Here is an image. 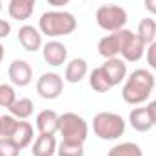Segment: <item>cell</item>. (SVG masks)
<instances>
[{
    "label": "cell",
    "mask_w": 156,
    "mask_h": 156,
    "mask_svg": "<svg viewBox=\"0 0 156 156\" xmlns=\"http://www.w3.org/2000/svg\"><path fill=\"white\" fill-rule=\"evenodd\" d=\"M144 5L151 15H156V0H144Z\"/></svg>",
    "instance_id": "cell-29"
},
{
    "label": "cell",
    "mask_w": 156,
    "mask_h": 156,
    "mask_svg": "<svg viewBox=\"0 0 156 156\" xmlns=\"http://www.w3.org/2000/svg\"><path fill=\"white\" fill-rule=\"evenodd\" d=\"M0 11H2V0H0Z\"/></svg>",
    "instance_id": "cell-33"
},
{
    "label": "cell",
    "mask_w": 156,
    "mask_h": 156,
    "mask_svg": "<svg viewBox=\"0 0 156 156\" xmlns=\"http://www.w3.org/2000/svg\"><path fill=\"white\" fill-rule=\"evenodd\" d=\"M58 125H60V115H56L51 109H44L37 115V129L40 134L55 136L58 133Z\"/></svg>",
    "instance_id": "cell-11"
},
{
    "label": "cell",
    "mask_w": 156,
    "mask_h": 156,
    "mask_svg": "<svg viewBox=\"0 0 156 156\" xmlns=\"http://www.w3.org/2000/svg\"><path fill=\"white\" fill-rule=\"evenodd\" d=\"M89 85L96 91V93H107L109 89H113L111 85V80L107 76V73L104 71V67H94L91 73H89Z\"/></svg>",
    "instance_id": "cell-19"
},
{
    "label": "cell",
    "mask_w": 156,
    "mask_h": 156,
    "mask_svg": "<svg viewBox=\"0 0 156 156\" xmlns=\"http://www.w3.org/2000/svg\"><path fill=\"white\" fill-rule=\"evenodd\" d=\"M64 91V78L58 73H44L37 80V93L44 100H56Z\"/></svg>",
    "instance_id": "cell-7"
},
{
    "label": "cell",
    "mask_w": 156,
    "mask_h": 156,
    "mask_svg": "<svg viewBox=\"0 0 156 156\" xmlns=\"http://www.w3.org/2000/svg\"><path fill=\"white\" fill-rule=\"evenodd\" d=\"M9 33H11V24H9L7 20H2V18H0V40L7 38Z\"/></svg>",
    "instance_id": "cell-28"
},
{
    "label": "cell",
    "mask_w": 156,
    "mask_h": 156,
    "mask_svg": "<svg viewBox=\"0 0 156 156\" xmlns=\"http://www.w3.org/2000/svg\"><path fill=\"white\" fill-rule=\"evenodd\" d=\"M4 55H5V49H4V45L0 44V64H2V60H4Z\"/></svg>",
    "instance_id": "cell-32"
},
{
    "label": "cell",
    "mask_w": 156,
    "mask_h": 156,
    "mask_svg": "<svg viewBox=\"0 0 156 156\" xmlns=\"http://www.w3.org/2000/svg\"><path fill=\"white\" fill-rule=\"evenodd\" d=\"M56 149H58V144H56L55 136L40 134L35 140V144H33L31 153H33V156H53L56 153Z\"/></svg>",
    "instance_id": "cell-18"
},
{
    "label": "cell",
    "mask_w": 156,
    "mask_h": 156,
    "mask_svg": "<svg viewBox=\"0 0 156 156\" xmlns=\"http://www.w3.org/2000/svg\"><path fill=\"white\" fill-rule=\"evenodd\" d=\"M58 133H60L62 140H66V142L85 144L87 134H89V127H87V122L80 115H76V113H64V115H60Z\"/></svg>",
    "instance_id": "cell-4"
},
{
    "label": "cell",
    "mask_w": 156,
    "mask_h": 156,
    "mask_svg": "<svg viewBox=\"0 0 156 156\" xmlns=\"http://www.w3.org/2000/svg\"><path fill=\"white\" fill-rule=\"evenodd\" d=\"M154 76L147 69H136L125 78L123 89H122V98L123 102L131 105H140L149 100L153 89H154Z\"/></svg>",
    "instance_id": "cell-1"
},
{
    "label": "cell",
    "mask_w": 156,
    "mask_h": 156,
    "mask_svg": "<svg viewBox=\"0 0 156 156\" xmlns=\"http://www.w3.org/2000/svg\"><path fill=\"white\" fill-rule=\"evenodd\" d=\"M18 122L20 120L15 118L13 115H2L0 116V138H11Z\"/></svg>",
    "instance_id": "cell-23"
},
{
    "label": "cell",
    "mask_w": 156,
    "mask_h": 156,
    "mask_svg": "<svg viewBox=\"0 0 156 156\" xmlns=\"http://www.w3.org/2000/svg\"><path fill=\"white\" fill-rule=\"evenodd\" d=\"M147 109H149V113H151V116L154 120V125H156V100H153V102L147 105Z\"/></svg>",
    "instance_id": "cell-31"
},
{
    "label": "cell",
    "mask_w": 156,
    "mask_h": 156,
    "mask_svg": "<svg viewBox=\"0 0 156 156\" xmlns=\"http://www.w3.org/2000/svg\"><path fill=\"white\" fill-rule=\"evenodd\" d=\"M145 45L153 44L156 38V22L153 18H142L138 24V33H136Z\"/></svg>",
    "instance_id": "cell-22"
},
{
    "label": "cell",
    "mask_w": 156,
    "mask_h": 156,
    "mask_svg": "<svg viewBox=\"0 0 156 156\" xmlns=\"http://www.w3.org/2000/svg\"><path fill=\"white\" fill-rule=\"evenodd\" d=\"M87 73H89L87 62H85L83 58H73V60L67 62V66H66L64 80L69 82V83H78V82H82L83 78L87 76Z\"/></svg>",
    "instance_id": "cell-14"
},
{
    "label": "cell",
    "mask_w": 156,
    "mask_h": 156,
    "mask_svg": "<svg viewBox=\"0 0 156 156\" xmlns=\"http://www.w3.org/2000/svg\"><path fill=\"white\" fill-rule=\"evenodd\" d=\"M15 102H16L15 87H13V85H9V83H0V107L9 109Z\"/></svg>",
    "instance_id": "cell-25"
},
{
    "label": "cell",
    "mask_w": 156,
    "mask_h": 156,
    "mask_svg": "<svg viewBox=\"0 0 156 156\" xmlns=\"http://www.w3.org/2000/svg\"><path fill=\"white\" fill-rule=\"evenodd\" d=\"M37 0H9L7 11L13 20H27L33 15Z\"/></svg>",
    "instance_id": "cell-15"
},
{
    "label": "cell",
    "mask_w": 156,
    "mask_h": 156,
    "mask_svg": "<svg viewBox=\"0 0 156 156\" xmlns=\"http://www.w3.org/2000/svg\"><path fill=\"white\" fill-rule=\"evenodd\" d=\"M76 18L73 13L69 11H60V9H53V11H45L38 20V29L42 35H47L51 38H58V37H67L76 29Z\"/></svg>",
    "instance_id": "cell-2"
},
{
    "label": "cell",
    "mask_w": 156,
    "mask_h": 156,
    "mask_svg": "<svg viewBox=\"0 0 156 156\" xmlns=\"http://www.w3.org/2000/svg\"><path fill=\"white\" fill-rule=\"evenodd\" d=\"M7 75L13 85L16 87H27L33 82V69L26 60H13L9 64Z\"/></svg>",
    "instance_id": "cell-8"
},
{
    "label": "cell",
    "mask_w": 156,
    "mask_h": 156,
    "mask_svg": "<svg viewBox=\"0 0 156 156\" xmlns=\"http://www.w3.org/2000/svg\"><path fill=\"white\" fill-rule=\"evenodd\" d=\"M107 156H144V151L134 142H122L109 149Z\"/></svg>",
    "instance_id": "cell-21"
},
{
    "label": "cell",
    "mask_w": 156,
    "mask_h": 156,
    "mask_svg": "<svg viewBox=\"0 0 156 156\" xmlns=\"http://www.w3.org/2000/svg\"><path fill=\"white\" fill-rule=\"evenodd\" d=\"M49 5H55V7H62V5H67L71 0H47Z\"/></svg>",
    "instance_id": "cell-30"
},
{
    "label": "cell",
    "mask_w": 156,
    "mask_h": 156,
    "mask_svg": "<svg viewBox=\"0 0 156 156\" xmlns=\"http://www.w3.org/2000/svg\"><path fill=\"white\" fill-rule=\"evenodd\" d=\"M56 153H58V156H83V144H75V142L62 140Z\"/></svg>",
    "instance_id": "cell-24"
},
{
    "label": "cell",
    "mask_w": 156,
    "mask_h": 156,
    "mask_svg": "<svg viewBox=\"0 0 156 156\" xmlns=\"http://www.w3.org/2000/svg\"><path fill=\"white\" fill-rule=\"evenodd\" d=\"M93 131L100 140H118L125 133V120L109 111H102L93 118Z\"/></svg>",
    "instance_id": "cell-3"
},
{
    "label": "cell",
    "mask_w": 156,
    "mask_h": 156,
    "mask_svg": "<svg viewBox=\"0 0 156 156\" xmlns=\"http://www.w3.org/2000/svg\"><path fill=\"white\" fill-rule=\"evenodd\" d=\"M145 58H147V64L151 66V69L156 71V42L149 44L147 49H145Z\"/></svg>",
    "instance_id": "cell-27"
},
{
    "label": "cell",
    "mask_w": 156,
    "mask_h": 156,
    "mask_svg": "<svg viewBox=\"0 0 156 156\" xmlns=\"http://www.w3.org/2000/svg\"><path fill=\"white\" fill-rule=\"evenodd\" d=\"M11 115L18 120H27L35 111V104L31 98H16V102L9 107Z\"/></svg>",
    "instance_id": "cell-20"
},
{
    "label": "cell",
    "mask_w": 156,
    "mask_h": 156,
    "mask_svg": "<svg viewBox=\"0 0 156 156\" xmlns=\"http://www.w3.org/2000/svg\"><path fill=\"white\" fill-rule=\"evenodd\" d=\"M33 136H35L33 125L29 122H26V120H20L18 125H16V129H15V133H13V136H11V140L20 149H26V147H29L33 144Z\"/></svg>",
    "instance_id": "cell-17"
},
{
    "label": "cell",
    "mask_w": 156,
    "mask_h": 156,
    "mask_svg": "<svg viewBox=\"0 0 156 156\" xmlns=\"http://www.w3.org/2000/svg\"><path fill=\"white\" fill-rule=\"evenodd\" d=\"M42 56H44L45 64H49L53 67L64 66L67 60V47L58 40H51L42 45Z\"/></svg>",
    "instance_id": "cell-9"
},
{
    "label": "cell",
    "mask_w": 156,
    "mask_h": 156,
    "mask_svg": "<svg viewBox=\"0 0 156 156\" xmlns=\"http://www.w3.org/2000/svg\"><path fill=\"white\" fill-rule=\"evenodd\" d=\"M133 37V31L129 29H120V31H115V33H109L105 35L104 38H100L98 42V53L107 60V58H116L118 55H122L127 40Z\"/></svg>",
    "instance_id": "cell-6"
},
{
    "label": "cell",
    "mask_w": 156,
    "mask_h": 156,
    "mask_svg": "<svg viewBox=\"0 0 156 156\" xmlns=\"http://www.w3.org/2000/svg\"><path fill=\"white\" fill-rule=\"evenodd\" d=\"M129 123L134 131L138 133H147L149 129L154 127V120L151 116L147 105L145 107H134L131 113H129Z\"/></svg>",
    "instance_id": "cell-12"
},
{
    "label": "cell",
    "mask_w": 156,
    "mask_h": 156,
    "mask_svg": "<svg viewBox=\"0 0 156 156\" xmlns=\"http://www.w3.org/2000/svg\"><path fill=\"white\" fill-rule=\"evenodd\" d=\"M96 24L100 29L115 33L127 24V11L116 4H105L96 9Z\"/></svg>",
    "instance_id": "cell-5"
},
{
    "label": "cell",
    "mask_w": 156,
    "mask_h": 156,
    "mask_svg": "<svg viewBox=\"0 0 156 156\" xmlns=\"http://www.w3.org/2000/svg\"><path fill=\"white\" fill-rule=\"evenodd\" d=\"M18 42H20V45L26 49V51H29V53H35V51H38L42 49V33H40V29H37L35 26H22L20 29H18Z\"/></svg>",
    "instance_id": "cell-10"
},
{
    "label": "cell",
    "mask_w": 156,
    "mask_h": 156,
    "mask_svg": "<svg viewBox=\"0 0 156 156\" xmlns=\"http://www.w3.org/2000/svg\"><path fill=\"white\" fill-rule=\"evenodd\" d=\"M145 47H147V45L142 42V38L133 33V37L127 40V44H125V47H123V51H122V58H123L125 62H138V60L144 56Z\"/></svg>",
    "instance_id": "cell-16"
},
{
    "label": "cell",
    "mask_w": 156,
    "mask_h": 156,
    "mask_svg": "<svg viewBox=\"0 0 156 156\" xmlns=\"http://www.w3.org/2000/svg\"><path fill=\"white\" fill-rule=\"evenodd\" d=\"M104 71L107 73V76L111 80V85L115 87L118 83H122L125 78H127V66L122 58H107L104 64H102Z\"/></svg>",
    "instance_id": "cell-13"
},
{
    "label": "cell",
    "mask_w": 156,
    "mask_h": 156,
    "mask_svg": "<svg viewBox=\"0 0 156 156\" xmlns=\"http://www.w3.org/2000/svg\"><path fill=\"white\" fill-rule=\"evenodd\" d=\"M20 147L11 140V138H0V156H18Z\"/></svg>",
    "instance_id": "cell-26"
}]
</instances>
